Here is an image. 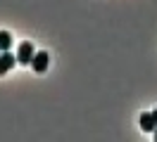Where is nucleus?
Returning <instances> with one entry per match:
<instances>
[{
	"instance_id": "nucleus-1",
	"label": "nucleus",
	"mask_w": 157,
	"mask_h": 142,
	"mask_svg": "<svg viewBox=\"0 0 157 142\" xmlns=\"http://www.w3.org/2000/svg\"><path fill=\"white\" fill-rule=\"evenodd\" d=\"M48 64H50V55H48V52H36V55H33L31 66H33V71H36V74L48 71Z\"/></svg>"
},
{
	"instance_id": "nucleus-2",
	"label": "nucleus",
	"mask_w": 157,
	"mask_h": 142,
	"mask_svg": "<svg viewBox=\"0 0 157 142\" xmlns=\"http://www.w3.org/2000/svg\"><path fill=\"white\" fill-rule=\"evenodd\" d=\"M33 55H36L33 45H31V43H21L19 52H17V59H19V64H31V62H33Z\"/></svg>"
},
{
	"instance_id": "nucleus-3",
	"label": "nucleus",
	"mask_w": 157,
	"mask_h": 142,
	"mask_svg": "<svg viewBox=\"0 0 157 142\" xmlns=\"http://www.w3.org/2000/svg\"><path fill=\"white\" fill-rule=\"evenodd\" d=\"M17 62H19V59L12 55V52H7V50H5V52L0 55V76H5L7 71H12V66L17 64Z\"/></svg>"
},
{
	"instance_id": "nucleus-4",
	"label": "nucleus",
	"mask_w": 157,
	"mask_h": 142,
	"mask_svg": "<svg viewBox=\"0 0 157 142\" xmlns=\"http://www.w3.org/2000/svg\"><path fill=\"white\" fill-rule=\"evenodd\" d=\"M140 128L145 133H152L157 128V123H155V118H152V114H140Z\"/></svg>"
},
{
	"instance_id": "nucleus-5",
	"label": "nucleus",
	"mask_w": 157,
	"mask_h": 142,
	"mask_svg": "<svg viewBox=\"0 0 157 142\" xmlns=\"http://www.w3.org/2000/svg\"><path fill=\"white\" fill-rule=\"evenodd\" d=\"M12 47V36L7 31H0V50L5 52V50H10Z\"/></svg>"
},
{
	"instance_id": "nucleus-6",
	"label": "nucleus",
	"mask_w": 157,
	"mask_h": 142,
	"mask_svg": "<svg viewBox=\"0 0 157 142\" xmlns=\"http://www.w3.org/2000/svg\"><path fill=\"white\" fill-rule=\"evenodd\" d=\"M152 118H155V123H157V109H155V111H152Z\"/></svg>"
},
{
	"instance_id": "nucleus-7",
	"label": "nucleus",
	"mask_w": 157,
	"mask_h": 142,
	"mask_svg": "<svg viewBox=\"0 0 157 142\" xmlns=\"http://www.w3.org/2000/svg\"><path fill=\"white\" fill-rule=\"evenodd\" d=\"M155 140H157V128H155Z\"/></svg>"
},
{
	"instance_id": "nucleus-8",
	"label": "nucleus",
	"mask_w": 157,
	"mask_h": 142,
	"mask_svg": "<svg viewBox=\"0 0 157 142\" xmlns=\"http://www.w3.org/2000/svg\"><path fill=\"white\" fill-rule=\"evenodd\" d=\"M0 52H2V50H0Z\"/></svg>"
}]
</instances>
